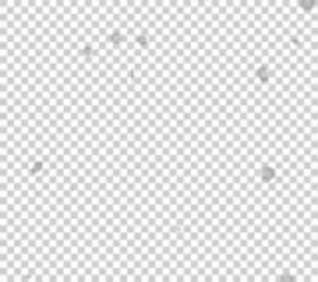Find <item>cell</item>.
<instances>
[{
	"mask_svg": "<svg viewBox=\"0 0 318 282\" xmlns=\"http://www.w3.org/2000/svg\"><path fill=\"white\" fill-rule=\"evenodd\" d=\"M137 44L145 48V46H147V38H145V36H137Z\"/></svg>",
	"mask_w": 318,
	"mask_h": 282,
	"instance_id": "5",
	"label": "cell"
},
{
	"mask_svg": "<svg viewBox=\"0 0 318 282\" xmlns=\"http://www.w3.org/2000/svg\"><path fill=\"white\" fill-rule=\"evenodd\" d=\"M259 78H261L262 81H266V79H268V74H266V68H261V70H259Z\"/></svg>",
	"mask_w": 318,
	"mask_h": 282,
	"instance_id": "3",
	"label": "cell"
},
{
	"mask_svg": "<svg viewBox=\"0 0 318 282\" xmlns=\"http://www.w3.org/2000/svg\"><path fill=\"white\" fill-rule=\"evenodd\" d=\"M314 4V0H302L300 2V6H304V10H310V6Z\"/></svg>",
	"mask_w": 318,
	"mask_h": 282,
	"instance_id": "4",
	"label": "cell"
},
{
	"mask_svg": "<svg viewBox=\"0 0 318 282\" xmlns=\"http://www.w3.org/2000/svg\"><path fill=\"white\" fill-rule=\"evenodd\" d=\"M121 38H123V36H121V32H119V30H115L114 34L109 36V40H112L114 44H121Z\"/></svg>",
	"mask_w": 318,
	"mask_h": 282,
	"instance_id": "2",
	"label": "cell"
},
{
	"mask_svg": "<svg viewBox=\"0 0 318 282\" xmlns=\"http://www.w3.org/2000/svg\"><path fill=\"white\" fill-rule=\"evenodd\" d=\"M273 177H274V171L271 169V167H264V169H262V179H264V181L273 179Z\"/></svg>",
	"mask_w": 318,
	"mask_h": 282,
	"instance_id": "1",
	"label": "cell"
},
{
	"mask_svg": "<svg viewBox=\"0 0 318 282\" xmlns=\"http://www.w3.org/2000/svg\"><path fill=\"white\" fill-rule=\"evenodd\" d=\"M40 169H42V163H36L34 167H32V173H38Z\"/></svg>",
	"mask_w": 318,
	"mask_h": 282,
	"instance_id": "6",
	"label": "cell"
}]
</instances>
